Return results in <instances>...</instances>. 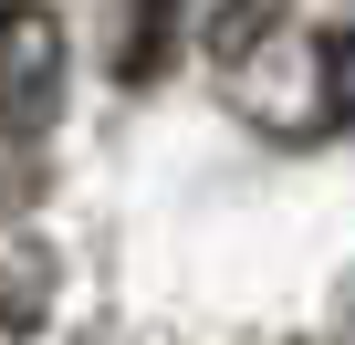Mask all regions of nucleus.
<instances>
[{
	"label": "nucleus",
	"mask_w": 355,
	"mask_h": 345,
	"mask_svg": "<svg viewBox=\"0 0 355 345\" xmlns=\"http://www.w3.org/2000/svg\"><path fill=\"white\" fill-rule=\"evenodd\" d=\"M63 105V22L42 0H0V115L42 126Z\"/></svg>",
	"instance_id": "1"
},
{
	"label": "nucleus",
	"mask_w": 355,
	"mask_h": 345,
	"mask_svg": "<svg viewBox=\"0 0 355 345\" xmlns=\"http://www.w3.org/2000/svg\"><path fill=\"white\" fill-rule=\"evenodd\" d=\"M272 22H282V0H230V11L209 22V53H220V63H241V53H251Z\"/></svg>",
	"instance_id": "2"
},
{
	"label": "nucleus",
	"mask_w": 355,
	"mask_h": 345,
	"mask_svg": "<svg viewBox=\"0 0 355 345\" xmlns=\"http://www.w3.org/2000/svg\"><path fill=\"white\" fill-rule=\"evenodd\" d=\"M167 11H178V0H146V11H136V42H125V84H146V74H157V53H167Z\"/></svg>",
	"instance_id": "3"
},
{
	"label": "nucleus",
	"mask_w": 355,
	"mask_h": 345,
	"mask_svg": "<svg viewBox=\"0 0 355 345\" xmlns=\"http://www.w3.org/2000/svg\"><path fill=\"white\" fill-rule=\"evenodd\" d=\"M324 105H334V115H355V32L324 53Z\"/></svg>",
	"instance_id": "4"
}]
</instances>
